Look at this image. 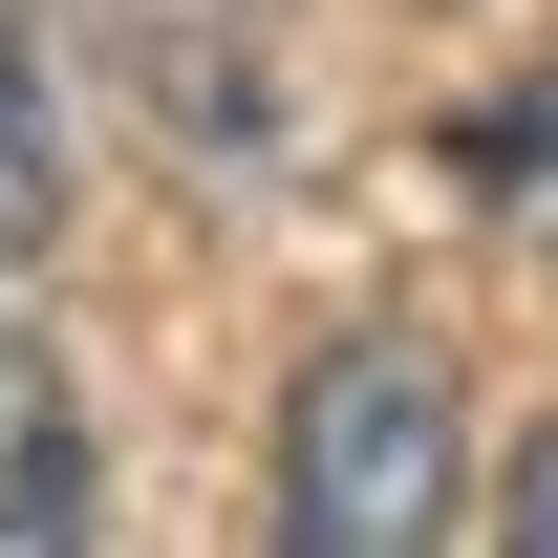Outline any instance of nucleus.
Returning <instances> with one entry per match:
<instances>
[{"mask_svg":"<svg viewBox=\"0 0 558 558\" xmlns=\"http://www.w3.org/2000/svg\"><path fill=\"white\" fill-rule=\"evenodd\" d=\"M473 515V409L409 323H344L279 409V558H451Z\"/></svg>","mask_w":558,"mask_h":558,"instance_id":"obj_1","label":"nucleus"},{"mask_svg":"<svg viewBox=\"0 0 558 558\" xmlns=\"http://www.w3.org/2000/svg\"><path fill=\"white\" fill-rule=\"evenodd\" d=\"M86 65L130 86L194 172H279V44H258V0H86Z\"/></svg>","mask_w":558,"mask_h":558,"instance_id":"obj_2","label":"nucleus"},{"mask_svg":"<svg viewBox=\"0 0 558 558\" xmlns=\"http://www.w3.org/2000/svg\"><path fill=\"white\" fill-rule=\"evenodd\" d=\"M0 558H86V429L22 323H0Z\"/></svg>","mask_w":558,"mask_h":558,"instance_id":"obj_3","label":"nucleus"},{"mask_svg":"<svg viewBox=\"0 0 558 558\" xmlns=\"http://www.w3.org/2000/svg\"><path fill=\"white\" fill-rule=\"evenodd\" d=\"M65 236V108H44V22L0 0V258Z\"/></svg>","mask_w":558,"mask_h":558,"instance_id":"obj_4","label":"nucleus"},{"mask_svg":"<svg viewBox=\"0 0 558 558\" xmlns=\"http://www.w3.org/2000/svg\"><path fill=\"white\" fill-rule=\"evenodd\" d=\"M473 194H494V215H515V236L558 258V65L515 86V108H473Z\"/></svg>","mask_w":558,"mask_h":558,"instance_id":"obj_5","label":"nucleus"},{"mask_svg":"<svg viewBox=\"0 0 558 558\" xmlns=\"http://www.w3.org/2000/svg\"><path fill=\"white\" fill-rule=\"evenodd\" d=\"M494 558H558V429L515 451V494H494Z\"/></svg>","mask_w":558,"mask_h":558,"instance_id":"obj_6","label":"nucleus"}]
</instances>
